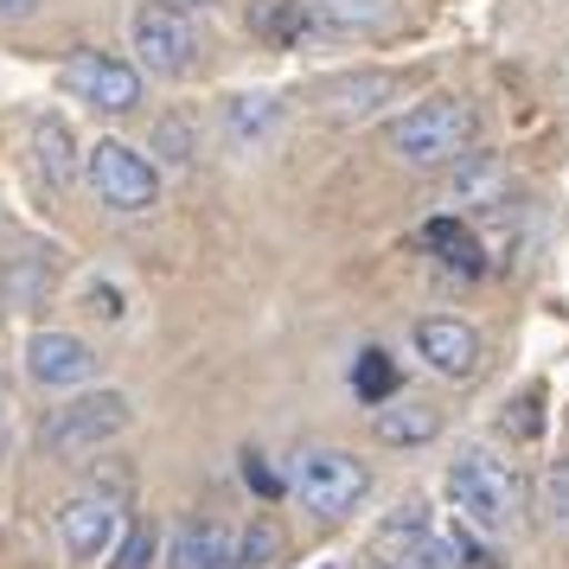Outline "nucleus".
<instances>
[{
  "label": "nucleus",
  "instance_id": "9b49d317",
  "mask_svg": "<svg viewBox=\"0 0 569 569\" xmlns=\"http://www.w3.org/2000/svg\"><path fill=\"white\" fill-rule=\"evenodd\" d=\"M416 352H422V365L436 371V378H473L480 371V333L467 327V320H448V313H436V320H416Z\"/></svg>",
  "mask_w": 569,
  "mask_h": 569
},
{
  "label": "nucleus",
  "instance_id": "7ed1b4c3",
  "mask_svg": "<svg viewBox=\"0 0 569 569\" xmlns=\"http://www.w3.org/2000/svg\"><path fill=\"white\" fill-rule=\"evenodd\" d=\"M129 46L148 78L180 83L199 71V27H192V13H186L180 0H141L129 20Z\"/></svg>",
  "mask_w": 569,
  "mask_h": 569
},
{
  "label": "nucleus",
  "instance_id": "39448f33",
  "mask_svg": "<svg viewBox=\"0 0 569 569\" xmlns=\"http://www.w3.org/2000/svg\"><path fill=\"white\" fill-rule=\"evenodd\" d=\"M295 499L313 518H352L371 499V467L352 448H301L295 455Z\"/></svg>",
  "mask_w": 569,
  "mask_h": 569
},
{
  "label": "nucleus",
  "instance_id": "cd10ccee",
  "mask_svg": "<svg viewBox=\"0 0 569 569\" xmlns=\"http://www.w3.org/2000/svg\"><path fill=\"white\" fill-rule=\"evenodd\" d=\"M243 480H250V492H262V499H282V473H276V467L262 461L257 448L243 455Z\"/></svg>",
  "mask_w": 569,
  "mask_h": 569
},
{
  "label": "nucleus",
  "instance_id": "473e14b6",
  "mask_svg": "<svg viewBox=\"0 0 569 569\" xmlns=\"http://www.w3.org/2000/svg\"><path fill=\"white\" fill-rule=\"evenodd\" d=\"M371 569H397V563H371Z\"/></svg>",
  "mask_w": 569,
  "mask_h": 569
},
{
  "label": "nucleus",
  "instance_id": "f3484780",
  "mask_svg": "<svg viewBox=\"0 0 569 569\" xmlns=\"http://www.w3.org/2000/svg\"><path fill=\"white\" fill-rule=\"evenodd\" d=\"M371 429L385 448H429L441 436V416L429 403H410V397H397V403H378L371 410Z\"/></svg>",
  "mask_w": 569,
  "mask_h": 569
},
{
  "label": "nucleus",
  "instance_id": "f257e3e1",
  "mask_svg": "<svg viewBox=\"0 0 569 569\" xmlns=\"http://www.w3.org/2000/svg\"><path fill=\"white\" fill-rule=\"evenodd\" d=\"M473 141H480V116H473L461 97H429V103H416L410 116L390 122L397 160H410V167H422V173L461 167V160L473 154Z\"/></svg>",
  "mask_w": 569,
  "mask_h": 569
},
{
  "label": "nucleus",
  "instance_id": "4be33fe9",
  "mask_svg": "<svg viewBox=\"0 0 569 569\" xmlns=\"http://www.w3.org/2000/svg\"><path fill=\"white\" fill-rule=\"evenodd\" d=\"M288 557V538L276 518H250L243 538H237V569H282Z\"/></svg>",
  "mask_w": 569,
  "mask_h": 569
},
{
  "label": "nucleus",
  "instance_id": "412c9836",
  "mask_svg": "<svg viewBox=\"0 0 569 569\" xmlns=\"http://www.w3.org/2000/svg\"><path fill=\"white\" fill-rule=\"evenodd\" d=\"M46 257H20L7 262V276H0V295H7V308L13 313H46Z\"/></svg>",
  "mask_w": 569,
  "mask_h": 569
},
{
  "label": "nucleus",
  "instance_id": "4468645a",
  "mask_svg": "<svg viewBox=\"0 0 569 569\" xmlns=\"http://www.w3.org/2000/svg\"><path fill=\"white\" fill-rule=\"evenodd\" d=\"M276 134H282V97H269V90L224 97V141L237 154H262Z\"/></svg>",
  "mask_w": 569,
  "mask_h": 569
},
{
  "label": "nucleus",
  "instance_id": "f8f14e48",
  "mask_svg": "<svg viewBox=\"0 0 569 569\" xmlns=\"http://www.w3.org/2000/svg\"><path fill=\"white\" fill-rule=\"evenodd\" d=\"M397 71H352V78H327L313 83V109L333 116V122H352V116H378V109L397 97Z\"/></svg>",
  "mask_w": 569,
  "mask_h": 569
},
{
  "label": "nucleus",
  "instance_id": "dca6fc26",
  "mask_svg": "<svg viewBox=\"0 0 569 569\" xmlns=\"http://www.w3.org/2000/svg\"><path fill=\"white\" fill-rule=\"evenodd\" d=\"M32 160H39L52 192H71V180H78V134H71L64 116H39L32 122Z\"/></svg>",
  "mask_w": 569,
  "mask_h": 569
},
{
  "label": "nucleus",
  "instance_id": "c756f323",
  "mask_svg": "<svg viewBox=\"0 0 569 569\" xmlns=\"http://www.w3.org/2000/svg\"><path fill=\"white\" fill-rule=\"evenodd\" d=\"M90 301H97V313H103V320H122V301H116L103 282H90Z\"/></svg>",
  "mask_w": 569,
  "mask_h": 569
},
{
  "label": "nucleus",
  "instance_id": "20e7f679",
  "mask_svg": "<svg viewBox=\"0 0 569 569\" xmlns=\"http://www.w3.org/2000/svg\"><path fill=\"white\" fill-rule=\"evenodd\" d=\"M448 506L473 525V531H506L518 512V480H512V467L506 461H492L487 448H467V455H455L448 461Z\"/></svg>",
  "mask_w": 569,
  "mask_h": 569
},
{
  "label": "nucleus",
  "instance_id": "6e6552de",
  "mask_svg": "<svg viewBox=\"0 0 569 569\" xmlns=\"http://www.w3.org/2000/svg\"><path fill=\"white\" fill-rule=\"evenodd\" d=\"M378 563H397V569H461V550L455 538H441L422 506H397V512L378 525Z\"/></svg>",
  "mask_w": 569,
  "mask_h": 569
},
{
  "label": "nucleus",
  "instance_id": "9d476101",
  "mask_svg": "<svg viewBox=\"0 0 569 569\" xmlns=\"http://www.w3.org/2000/svg\"><path fill=\"white\" fill-rule=\"evenodd\" d=\"M97 352L83 346L78 333H32L27 339V378L46 390H90V378H97Z\"/></svg>",
  "mask_w": 569,
  "mask_h": 569
},
{
  "label": "nucleus",
  "instance_id": "f03ea898",
  "mask_svg": "<svg viewBox=\"0 0 569 569\" xmlns=\"http://www.w3.org/2000/svg\"><path fill=\"white\" fill-rule=\"evenodd\" d=\"M129 422H134V403L122 390H71L58 410H46L39 448H46L52 461H83V455H103Z\"/></svg>",
  "mask_w": 569,
  "mask_h": 569
},
{
  "label": "nucleus",
  "instance_id": "c85d7f7f",
  "mask_svg": "<svg viewBox=\"0 0 569 569\" xmlns=\"http://www.w3.org/2000/svg\"><path fill=\"white\" fill-rule=\"evenodd\" d=\"M512 429H518V436H538V429H543V416H538V397H518V403H512Z\"/></svg>",
  "mask_w": 569,
  "mask_h": 569
},
{
  "label": "nucleus",
  "instance_id": "a878e982",
  "mask_svg": "<svg viewBox=\"0 0 569 569\" xmlns=\"http://www.w3.org/2000/svg\"><path fill=\"white\" fill-rule=\"evenodd\" d=\"M455 550H461V569H506V557L492 550V543L473 538V525L461 518V531H455Z\"/></svg>",
  "mask_w": 569,
  "mask_h": 569
},
{
  "label": "nucleus",
  "instance_id": "b1692460",
  "mask_svg": "<svg viewBox=\"0 0 569 569\" xmlns=\"http://www.w3.org/2000/svg\"><path fill=\"white\" fill-rule=\"evenodd\" d=\"M154 550H160L154 518H129V538H122V550H116L109 569H154Z\"/></svg>",
  "mask_w": 569,
  "mask_h": 569
},
{
  "label": "nucleus",
  "instance_id": "ddd939ff",
  "mask_svg": "<svg viewBox=\"0 0 569 569\" xmlns=\"http://www.w3.org/2000/svg\"><path fill=\"white\" fill-rule=\"evenodd\" d=\"M237 538L231 525H218V518H186L180 531H173V550H167V569H237Z\"/></svg>",
  "mask_w": 569,
  "mask_h": 569
},
{
  "label": "nucleus",
  "instance_id": "bb28decb",
  "mask_svg": "<svg viewBox=\"0 0 569 569\" xmlns=\"http://www.w3.org/2000/svg\"><path fill=\"white\" fill-rule=\"evenodd\" d=\"M543 512L557 518V525H569V461H557L543 473Z\"/></svg>",
  "mask_w": 569,
  "mask_h": 569
},
{
  "label": "nucleus",
  "instance_id": "5701e85b",
  "mask_svg": "<svg viewBox=\"0 0 569 569\" xmlns=\"http://www.w3.org/2000/svg\"><path fill=\"white\" fill-rule=\"evenodd\" d=\"M499 186H506V173H499L492 154H467L461 167H455V199H492Z\"/></svg>",
  "mask_w": 569,
  "mask_h": 569
},
{
  "label": "nucleus",
  "instance_id": "2eb2a0df",
  "mask_svg": "<svg viewBox=\"0 0 569 569\" xmlns=\"http://www.w3.org/2000/svg\"><path fill=\"white\" fill-rule=\"evenodd\" d=\"M250 32H257L262 46H276V52H295V46H308L320 27V13H313L308 0H250Z\"/></svg>",
  "mask_w": 569,
  "mask_h": 569
},
{
  "label": "nucleus",
  "instance_id": "1a4fd4ad",
  "mask_svg": "<svg viewBox=\"0 0 569 569\" xmlns=\"http://www.w3.org/2000/svg\"><path fill=\"white\" fill-rule=\"evenodd\" d=\"M116 518H122V499L103 487H83L58 506V550L64 563H97L116 538Z\"/></svg>",
  "mask_w": 569,
  "mask_h": 569
},
{
  "label": "nucleus",
  "instance_id": "aec40b11",
  "mask_svg": "<svg viewBox=\"0 0 569 569\" xmlns=\"http://www.w3.org/2000/svg\"><path fill=\"white\" fill-rule=\"evenodd\" d=\"M397 385H403L397 359H390L385 346H365L359 365H352V390H359V403H365V410H378V403H390V397H397Z\"/></svg>",
  "mask_w": 569,
  "mask_h": 569
},
{
  "label": "nucleus",
  "instance_id": "6ab92c4d",
  "mask_svg": "<svg viewBox=\"0 0 569 569\" xmlns=\"http://www.w3.org/2000/svg\"><path fill=\"white\" fill-rule=\"evenodd\" d=\"M313 13H320V27L333 32H378L397 20V0H308Z\"/></svg>",
  "mask_w": 569,
  "mask_h": 569
},
{
  "label": "nucleus",
  "instance_id": "7c9ffc66",
  "mask_svg": "<svg viewBox=\"0 0 569 569\" xmlns=\"http://www.w3.org/2000/svg\"><path fill=\"white\" fill-rule=\"evenodd\" d=\"M32 7H39V0H0V13H7V20H20V13H32Z\"/></svg>",
  "mask_w": 569,
  "mask_h": 569
},
{
  "label": "nucleus",
  "instance_id": "2f4dec72",
  "mask_svg": "<svg viewBox=\"0 0 569 569\" xmlns=\"http://www.w3.org/2000/svg\"><path fill=\"white\" fill-rule=\"evenodd\" d=\"M0 448H7V385H0Z\"/></svg>",
  "mask_w": 569,
  "mask_h": 569
},
{
  "label": "nucleus",
  "instance_id": "a211bd4d",
  "mask_svg": "<svg viewBox=\"0 0 569 569\" xmlns=\"http://www.w3.org/2000/svg\"><path fill=\"white\" fill-rule=\"evenodd\" d=\"M422 243H429L448 269H461V276H480V269H487V257H480V237L467 231L461 218H429V224H422Z\"/></svg>",
  "mask_w": 569,
  "mask_h": 569
},
{
  "label": "nucleus",
  "instance_id": "0eeeda50",
  "mask_svg": "<svg viewBox=\"0 0 569 569\" xmlns=\"http://www.w3.org/2000/svg\"><path fill=\"white\" fill-rule=\"evenodd\" d=\"M83 180H90V192H97L109 211H129V218H141V211L160 206L154 160L141 154V148H129V141H97V148H90V160H83Z\"/></svg>",
  "mask_w": 569,
  "mask_h": 569
},
{
  "label": "nucleus",
  "instance_id": "423d86ee",
  "mask_svg": "<svg viewBox=\"0 0 569 569\" xmlns=\"http://www.w3.org/2000/svg\"><path fill=\"white\" fill-rule=\"evenodd\" d=\"M58 83H64L78 103H90L97 116H134V109L148 103V71H141L134 58L97 52V46H83V52L64 58Z\"/></svg>",
  "mask_w": 569,
  "mask_h": 569
},
{
  "label": "nucleus",
  "instance_id": "393cba45",
  "mask_svg": "<svg viewBox=\"0 0 569 569\" xmlns=\"http://www.w3.org/2000/svg\"><path fill=\"white\" fill-rule=\"evenodd\" d=\"M154 154H167L173 167H192V116H160L154 122Z\"/></svg>",
  "mask_w": 569,
  "mask_h": 569
}]
</instances>
